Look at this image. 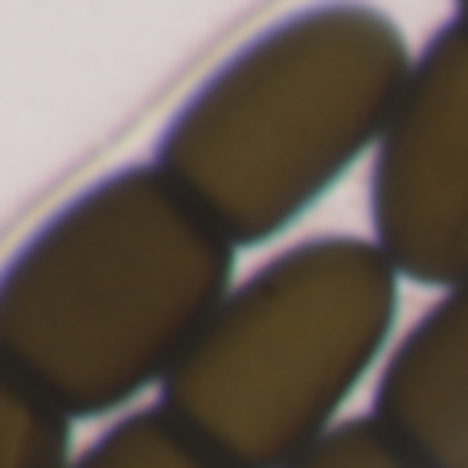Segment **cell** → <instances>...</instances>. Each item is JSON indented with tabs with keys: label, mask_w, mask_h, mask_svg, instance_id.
Returning a JSON list of instances; mask_svg holds the SVG:
<instances>
[{
	"label": "cell",
	"mask_w": 468,
	"mask_h": 468,
	"mask_svg": "<svg viewBox=\"0 0 468 468\" xmlns=\"http://www.w3.org/2000/svg\"><path fill=\"white\" fill-rule=\"evenodd\" d=\"M70 423L0 362V468H66Z\"/></svg>",
	"instance_id": "cell-7"
},
{
	"label": "cell",
	"mask_w": 468,
	"mask_h": 468,
	"mask_svg": "<svg viewBox=\"0 0 468 468\" xmlns=\"http://www.w3.org/2000/svg\"><path fill=\"white\" fill-rule=\"evenodd\" d=\"M374 420L420 468H468V283L448 292L395 349Z\"/></svg>",
	"instance_id": "cell-5"
},
{
	"label": "cell",
	"mask_w": 468,
	"mask_h": 468,
	"mask_svg": "<svg viewBox=\"0 0 468 468\" xmlns=\"http://www.w3.org/2000/svg\"><path fill=\"white\" fill-rule=\"evenodd\" d=\"M461 13H464V16H468V5H464V8H461Z\"/></svg>",
	"instance_id": "cell-9"
},
{
	"label": "cell",
	"mask_w": 468,
	"mask_h": 468,
	"mask_svg": "<svg viewBox=\"0 0 468 468\" xmlns=\"http://www.w3.org/2000/svg\"><path fill=\"white\" fill-rule=\"evenodd\" d=\"M288 468H420L378 420H349Z\"/></svg>",
	"instance_id": "cell-8"
},
{
	"label": "cell",
	"mask_w": 468,
	"mask_h": 468,
	"mask_svg": "<svg viewBox=\"0 0 468 468\" xmlns=\"http://www.w3.org/2000/svg\"><path fill=\"white\" fill-rule=\"evenodd\" d=\"M374 234L399 275L428 288L468 283V16L420 54L378 140Z\"/></svg>",
	"instance_id": "cell-4"
},
{
	"label": "cell",
	"mask_w": 468,
	"mask_h": 468,
	"mask_svg": "<svg viewBox=\"0 0 468 468\" xmlns=\"http://www.w3.org/2000/svg\"><path fill=\"white\" fill-rule=\"evenodd\" d=\"M399 271L362 239H313L230 292L165 378L161 411L230 468H288L329 436L387 346Z\"/></svg>",
	"instance_id": "cell-3"
},
{
	"label": "cell",
	"mask_w": 468,
	"mask_h": 468,
	"mask_svg": "<svg viewBox=\"0 0 468 468\" xmlns=\"http://www.w3.org/2000/svg\"><path fill=\"white\" fill-rule=\"evenodd\" d=\"M70 468H230L165 411H140L115 423Z\"/></svg>",
	"instance_id": "cell-6"
},
{
	"label": "cell",
	"mask_w": 468,
	"mask_h": 468,
	"mask_svg": "<svg viewBox=\"0 0 468 468\" xmlns=\"http://www.w3.org/2000/svg\"><path fill=\"white\" fill-rule=\"evenodd\" d=\"M411 70L403 33L378 8H308L255 37L181 107L156 169L227 242H267L382 140Z\"/></svg>",
	"instance_id": "cell-2"
},
{
	"label": "cell",
	"mask_w": 468,
	"mask_h": 468,
	"mask_svg": "<svg viewBox=\"0 0 468 468\" xmlns=\"http://www.w3.org/2000/svg\"><path fill=\"white\" fill-rule=\"evenodd\" d=\"M234 242L161 169L74 197L0 271V362L66 420L165 382L230 296Z\"/></svg>",
	"instance_id": "cell-1"
}]
</instances>
